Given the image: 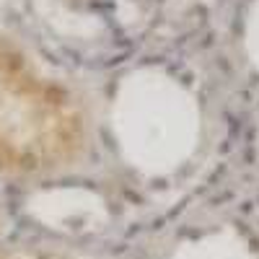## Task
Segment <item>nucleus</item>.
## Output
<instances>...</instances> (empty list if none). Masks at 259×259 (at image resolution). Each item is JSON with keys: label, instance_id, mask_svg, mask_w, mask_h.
<instances>
[{"label": "nucleus", "instance_id": "nucleus-1", "mask_svg": "<svg viewBox=\"0 0 259 259\" xmlns=\"http://www.w3.org/2000/svg\"><path fill=\"white\" fill-rule=\"evenodd\" d=\"M85 119L62 83L0 36V174L47 177L78 161Z\"/></svg>", "mask_w": 259, "mask_h": 259}, {"label": "nucleus", "instance_id": "nucleus-2", "mask_svg": "<svg viewBox=\"0 0 259 259\" xmlns=\"http://www.w3.org/2000/svg\"><path fill=\"white\" fill-rule=\"evenodd\" d=\"M0 259H70L57 251H45V249H18V251H6Z\"/></svg>", "mask_w": 259, "mask_h": 259}]
</instances>
